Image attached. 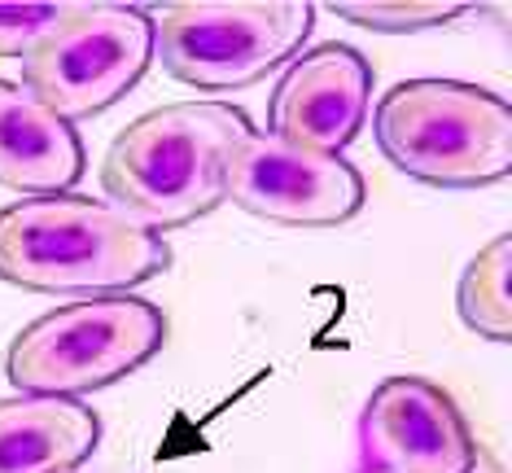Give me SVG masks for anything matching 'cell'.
Wrapping results in <instances>:
<instances>
[{
	"label": "cell",
	"instance_id": "obj_1",
	"mask_svg": "<svg viewBox=\"0 0 512 473\" xmlns=\"http://www.w3.org/2000/svg\"><path fill=\"white\" fill-rule=\"evenodd\" d=\"M167 237L84 193L0 206V281L31 294L106 298L167 272Z\"/></svg>",
	"mask_w": 512,
	"mask_h": 473
},
{
	"label": "cell",
	"instance_id": "obj_2",
	"mask_svg": "<svg viewBox=\"0 0 512 473\" xmlns=\"http://www.w3.org/2000/svg\"><path fill=\"white\" fill-rule=\"evenodd\" d=\"M250 128L232 101H171L145 110L114 136L101 163L110 206L171 233L224 206L228 154Z\"/></svg>",
	"mask_w": 512,
	"mask_h": 473
},
{
	"label": "cell",
	"instance_id": "obj_3",
	"mask_svg": "<svg viewBox=\"0 0 512 473\" xmlns=\"http://www.w3.org/2000/svg\"><path fill=\"white\" fill-rule=\"evenodd\" d=\"M372 136L403 176L486 189L512 171V106L464 79H403L372 110Z\"/></svg>",
	"mask_w": 512,
	"mask_h": 473
},
{
	"label": "cell",
	"instance_id": "obj_4",
	"mask_svg": "<svg viewBox=\"0 0 512 473\" xmlns=\"http://www.w3.org/2000/svg\"><path fill=\"white\" fill-rule=\"evenodd\" d=\"M167 342V316L136 294L75 298L18 329L5 377L18 395L79 399L149 364Z\"/></svg>",
	"mask_w": 512,
	"mask_h": 473
},
{
	"label": "cell",
	"instance_id": "obj_5",
	"mask_svg": "<svg viewBox=\"0 0 512 473\" xmlns=\"http://www.w3.org/2000/svg\"><path fill=\"white\" fill-rule=\"evenodd\" d=\"M311 27L307 0H176L154 18V62L197 92H237L294 62Z\"/></svg>",
	"mask_w": 512,
	"mask_h": 473
},
{
	"label": "cell",
	"instance_id": "obj_6",
	"mask_svg": "<svg viewBox=\"0 0 512 473\" xmlns=\"http://www.w3.org/2000/svg\"><path fill=\"white\" fill-rule=\"evenodd\" d=\"M154 66V18L141 5L79 0L75 14L22 62V88L57 119L79 123L132 92Z\"/></svg>",
	"mask_w": 512,
	"mask_h": 473
},
{
	"label": "cell",
	"instance_id": "obj_7",
	"mask_svg": "<svg viewBox=\"0 0 512 473\" xmlns=\"http://www.w3.org/2000/svg\"><path fill=\"white\" fill-rule=\"evenodd\" d=\"M364 176L342 154L246 132L224 167V202L281 228H333L364 211Z\"/></svg>",
	"mask_w": 512,
	"mask_h": 473
},
{
	"label": "cell",
	"instance_id": "obj_8",
	"mask_svg": "<svg viewBox=\"0 0 512 473\" xmlns=\"http://www.w3.org/2000/svg\"><path fill=\"white\" fill-rule=\"evenodd\" d=\"M364 473H473L482 447L460 403L429 377H386L359 412Z\"/></svg>",
	"mask_w": 512,
	"mask_h": 473
},
{
	"label": "cell",
	"instance_id": "obj_9",
	"mask_svg": "<svg viewBox=\"0 0 512 473\" xmlns=\"http://www.w3.org/2000/svg\"><path fill=\"white\" fill-rule=\"evenodd\" d=\"M372 66L351 44H316L285 66L267 101V136L316 154H342L364 132Z\"/></svg>",
	"mask_w": 512,
	"mask_h": 473
},
{
	"label": "cell",
	"instance_id": "obj_10",
	"mask_svg": "<svg viewBox=\"0 0 512 473\" xmlns=\"http://www.w3.org/2000/svg\"><path fill=\"white\" fill-rule=\"evenodd\" d=\"M88 171V149L75 123L57 119L40 97L0 79V184L22 198L71 193Z\"/></svg>",
	"mask_w": 512,
	"mask_h": 473
},
{
	"label": "cell",
	"instance_id": "obj_11",
	"mask_svg": "<svg viewBox=\"0 0 512 473\" xmlns=\"http://www.w3.org/2000/svg\"><path fill=\"white\" fill-rule=\"evenodd\" d=\"M101 417L79 399H0V473H71L97 452Z\"/></svg>",
	"mask_w": 512,
	"mask_h": 473
},
{
	"label": "cell",
	"instance_id": "obj_12",
	"mask_svg": "<svg viewBox=\"0 0 512 473\" xmlns=\"http://www.w3.org/2000/svg\"><path fill=\"white\" fill-rule=\"evenodd\" d=\"M508 272H512V237L499 233L469 259L456 285V311L477 338L508 342L512 338V298H508Z\"/></svg>",
	"mask_w": 512,
	"mask_h": 473
},
{
	"label": "cell",
	"instance_id": "obj_13",
	"mask_svg": "<svg viewBox=\"0 0 512 473\" xmlns=\"http://www.w3.org/2000/svg\"><path fill=\"white\" fill-rule=\"evenodd\" d=\"M329 9L337 18L359 22L368 31L399 36V31H425V27H442V22H456L473 5H464V0H368V5H359V0H333Z\"/></svg>",
	"mask_w": 512,
	"mask_h": 473
},
{
	"label": "cell",
	"instance_id": "obj_14",
	"mask_svg": "<svg viewBox=\"0 0 512 473\" xmlns=\"http://www.w3.org/2000/svg\"><path fill=\"white\" fill-rule=\"evenodd\" d=\"M79 0H22V5H0V57L5 62H27L44 40L75 14Z\"/></svg>",
	"mask_w": 512,
	"mask_h": 473
},
{
	"label": "cell",
	"instance_id": "obj_15",
	"mask_svg": "<svg viewBox=\"0 0 512 473\" xmlns=\"http://www.w3.org/2000/svg\"><path fill=\"white\" fill-rule=\"evenodd\" d=\"M473 473H504V465H499V460H491V456L482 452V460H477V469H473Z\"/></svg>",
	"mask_w": 512,
	"mask_h": 473
}]
</instances>
